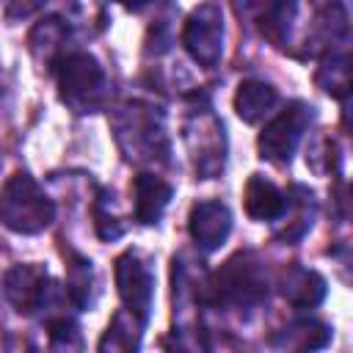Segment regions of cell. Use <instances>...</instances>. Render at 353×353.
I'll return each instance as SVG.
<instances>
[{
    "mask_svg": "<svg viewBox=\"0 0 353 353\" xmlns=\"http://www.w3.org/2000/svg\"><path fill=\"white\" fill-rule=\"evenodd\" d=\"M66 292L74 306H88V292H91V262L72 256L66 268Z\"/></svg>",
    "mask_w": 353,
    "mask_h": 353,
    "instance_id": "obj_17",
    "label": "cell"
},
{
    "mask_svg": "<svg viewBox=\"0 0 353 353\" xmlns=\"http://www.w3.org/2000/svg\"><path fill=\"white\" fill-rule=\"evenodd\" d=\"M143 323L138 320V317H132L130 312L124 314V312H119L116 317H113V323L108 325V334L102 336V342H99V350H130V347H138V336H141V328Z\"/></svg>",
    "mask_w": 353,
    "mask_h": 353,
    "instance_id": "obj_13",
    "label": "cell"
},
{
    "mask_svg": "<svg viewBox=\"0 0 353 353\" xmlns=\"http://www.w3.org/2000/svg\"><path fill=\"white\" fill-rule=\"evenodd\" d=\"M317 85L334 97H345L347 88H350V66H347V58L339 55V58H328L320 69H317Z\"/></svg>",
    "mask_w": 353,
    "mask_h": 353,
    "instance_id": "obj_16",
    "label": "cell"
},
{
    "mask_svg": "<svg viewBox=\"0 0 353 353\" xmlns=\"http://www.w3.org/2000/svg\"><path fill=\"white\" fill-rule=\"evenodd\" d=\"M41 6H44V0H3L8 19H25V17L36 14Z\"/></svg>",
    "mask_w": 353,
    "mask_h": 353,
    "instance_id": "obj_20",
    "label": "cell"
},
{
    "mask_svg": "<svg viewBox=\"0 0 353 353\" xmlns=\"http://www.w3.org/2000/svg\"><path fill=\"white\" fill-rule=\"evenodd\" d=\"M119 3H124L127 8H141L143 3H149V0H119Z\"/></svg>",
    "mask_w": 353,
    "mask_h": 353,
    "instance_id": "obj_21",
    "label": "cell"
},
{
    "mask_svg": "<svg viewBox=\"0 0 353 353\" xmlns=\"http://www.w3.org/2000/svg\"><path fill=\"white\" fill-rule=\"evenodd\" d=\"M116 287H119V298L124 303V309L138 317L141 323L149 320L152 314V301H154V279H152V270L146 268V262L127 251L116 259Z\"/></svg>",
    "mask_w": 353,
    "mask_h": 353,
    "instance_id": "obj_6",
    "label": "cell"
},
{
    "mask_svg": "<svg viewBox=\"0 0 353 353\" xmlns=\"http://www.w3.org/2000/svg\"><path fill=\"white\" fill-rule=\"evenodd\" d=\"M295 19V0H265L262 11V33L270 41H281Z\"/></svg>",
    "mask_w": 353,
    "mask_h": 353,
    "instance_id": "obj_14",
    "label": "cell"
},
{
    "mask_svg": "<svg viewBox=\"0 0 353 353\" xmlns=\"http://www.w3.org/2000/svg\"><path fill=\"white\" fill-rule=\"evenodd\" d=\"M188 229H190V237L196 240L199 248L215 251L223 245V240L232 232V212L221 201H199L190 210Z\"/></svg>",
    "mask_w": 353,
    "mask_h": 353,
    "instance_id": "obj_8",
    "label": "cell"
},
{
    "mask_svg": "<svg viewBox=\"0 0 353 353\" xmlns=\"http://www.w3.org/2000/svg\"><path fill=\"white\" fill-rule=\"evenodd\" d=\"M182 44L201 66H215L223 52V14L215 3H201L190 11L182 28Z\"/></svg>",
    "mask_w": 353,
    "mask_h": 353,
    "instance_id": "obj_5",
    "label": "cell"
},
{
    "mask_svg": "<svg viewBox=\"0 0 353 353\" xmlns=\"http://www.w3.org/2000/svg\"><path fill=\"white\" fill-rule=\"evenodd\" d=\"M279 105V94L273 85L262 83V80H243L237 85V94H234V110L243 121L248 124H256L262 121L273 108Z\"/></svg>",
    "mask_w": 353,
    "mask_h": 353,
    "instance_id": "obj_12",
    "label": "cell"
},
{
    "mask_svg": "<svg viewBox=\"0 0 353 353\" xmlns=\"http://www.w3.org/2000/svg\"><path fill=\"white\" fill-rule=\"evenodd\" d=\"M55 74H58L61 99L74 113H88L99 102L102 85H105V72L97 63V58H91L85 52L63 55V58H58Z\"/></svg>",
    "mask_w": 353,
    "mask_h": 353,
    "instance_id": "obj_3",
    "label": "cell"
},
{
    "mask_svg": "<svg viewBox=\"0 0 353 353\" xmlns=\"http://www.w3.org/2000/svg\"><path fill=\"white\" fill-rule=\"evenodd\" d=\"M63 36H66V30H63V25H61V19H44L41 25H36L33 28V33H30V50L36 52L39 47H44V52L47 55H52V52H58V44L63 41Z\"/></svg>",
    "mask_w": 353,
    "mask_h": 353,
    "instance_id": "obj_18",
    "label": "cell"
},
{
    "mask_svg": "<svg viewBox=\"0 0 353 353\" xmlns=\"http://www.w3.org/2000/svg\"><path fill=\"white\" fill-rule=\"evenodd\" d=\"M309 119H312V108H306L303 102H292L287 105L276 119H270L256 141L259 146V154L270 163H290L301 138H303V130L309 127Z\"/></svg>",
    "mask_w": 353,
    "mask_h": 353,
    "instance_id": "obj_4",
    "label": "cell"
},
{
    "mask_svg": "<svg viewBox=\"0 0 353 353\" xmlns=\"http://www.w3.org/2000/svg\"><path fill=\"white\" fill-rule=\"evenodd\" d=\"M50 331V339L52 345H66V347H80V334H77V325L66 317H58V320H50L47 325Z\"/></svg>",
    "mask_w": 353,
    "mask_h": 353,
    "instance_id": "obj_19",
    "label": "cell"
},
{
    "mask_svg": "<svg viewBox=\"0 0 353 353\" xmlns=\"http://www.w3.org/2000/svg\"><path fill=\"white\" fill-rule=\"evenodd\" d=\"M243 204H245V212H248L254 221H276V218H281L284 210H287V196H284L270 179L254 174V176L245 182Z\"/></svg>",
    "mask_w": 353,
    "mask_h": 353,
    "instance_id": "obj_10",
    "label": "cell"
},
{
    "mask_svg": "<svg viewBox=\"0 0 353 353\" xmlns=\"http://www.w3.org/2000/svg\"><path fill=\"white\" fill-rule=\"evenodd\" d=\"M281 295L292 306H317L325 298V279L314 270H306L301 265H290L281 273Z\"/></svg>",
    "mask_w": 353,
    "mask_h": 353,
    "instance_id": "obj_11",
    "label": "cell"
},
{
    "mask_svg": "<svg viewBox=\"0 0 353 353\" xmlns=\"http://www.w3.org/2000/svg\"><path fill=\"white\" fill-rule=\"evenodd\" d=\"M55 221L52 199L28 174H14L0 190V223L17 234H39Z\"/></svg>",
    "mask_w": 353,
    "mask_h": 353,
    "instance_id": "obj_1",
    "label": "cell"
},
{
    "mask_svg": "<svg viewBox=\"0 0 353 353\" xmlns=\"http://www.w3.org/2000/svg\"><path fill=\"white\" fill-rule=\"evenodd\" d=\"M328 328L317 320H303V323H295L290 328H284V345L295 347V350H314V347H323L328 342Z\"/></svg>",
    "mask_w": 353,
    "mask_h": 353,
    "instance_id": "obj_15",
    "label": "cell"
},
{
    "mask_svg": "<svg viewBox=\"0 0 353 353\" xmlns=\"http://www.w3.org/2000/svg\"><path fill=\"white\" fill-rule=\"evenodd\" d=\"M47 284H50L47 270L33 265V262L30 265H14L3 279L6 298L22 314H33L36 309H41V303L47 298Z\"/></svg>",
    "mask_w": 353,
    "mask_h": 353,
    "instance_id": "obj_7",
    "label": "cell"
},
{
    "mask_svg": "<svg viewBox=\"0 0 353 353\" xmlns=\"http://www.w3.org/2000/svg\"><path fill=\"white\" fill-rule=\"evenodd\" d=\"M212 295L218 303L232 306V309H251V306L262 303L268 295L265 268L251 254H234L215 273Z\"/></svg>",
    "mask_w": 353,
    "mask_h": 353,
    "instance_id": "obj_2",
    "label": "cell"
},
{
    "mask_svg": "<svg viewBox=\"0 0 353 353\" xmlns=\"http://www.w3.org/2000/svg\"><path fill=\"white\" fill-rule=\"evenodd\" d=\"M174 190L154 174H138L132 179V212L138 223H157L165 212Z\"/></svg>",
    "mask_w": 353,
    "mask_h": 353,
    "instance_id": "obj_9",
    "label": "cell"
}]
</instances>
